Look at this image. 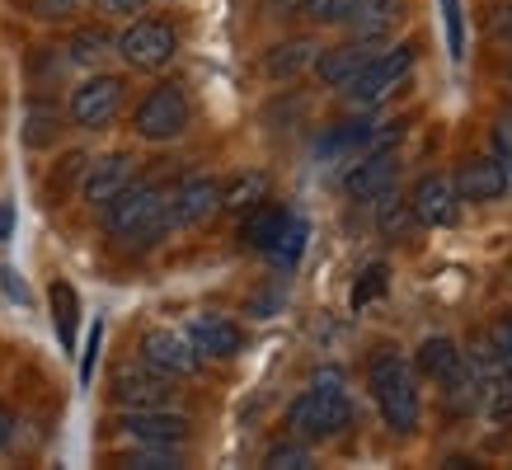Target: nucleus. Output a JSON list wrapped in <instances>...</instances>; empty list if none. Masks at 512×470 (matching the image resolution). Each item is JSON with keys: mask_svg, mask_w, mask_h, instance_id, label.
Segmentation results:
<instances>
[{"mask_svg": "<svg viewBox=\"0 0 512 470\" xmlns=\"http://www.w3.org/2000/svg\"><path fill=\"white\" fill-rule=\"evenodd\" d=\"M212 217H221V179L217 174H188L170 188V226L198 231Z\"/></svg>", "mask_w": 512, "mask_h": 470, "instance_id": "nucleus-10", "label": "nucleus"}, {"mask_svg": "<svg viewBox=\"0 0 512 470\" xmlns=\"http://www.w3.org/2000/svg\"><path fill=\"white\" fill-rule=\"evenodd\" d=\"M52 325H57V339H62V348L71 353L76 348V325H80V297H76V287L71 282H52Z\"/></svg>", "mask_w": 512, "mask_h": 470, "instance_id": "nucleus-25", "label": "nucleus"}, {"mask_svg": "<svg viewBox=\"0 0 512 470\" xmlns=\"http://www.w3.org/2000/svg\"><path fill=\"white\" fill-rule=\"evenodd\" d=\"M282 221H287V207H278V203L249 207L245 217H240V245H249V250L264 254L268 245H273V235L282 231Z\"/></svg>", "mask_w": 512, "mask_h": 470, "instance_id": "nucleus-21", "label": "nucleus"}, {"mask_svg": "<svg viewBox=\"0 0 512 470\" xmlns=\"http://www.w3.org/2000/svg\"><path fill=\"white\" fill-rule=\"evenodd\" d=\"M80 0H33V10H38V19H66L71 10H76Z\"/></svg>", "mask_w": 512, "mask_h": 470, "instance_id": "nucleus-41", "label": "nucleus"}, {"mask_svg": "<svg viewBox=\"0 0 512 470\" xmlns=\"http://www.w3.org/2000/svg\"><path fill=\"white\" fill-rule=\"evenodd\" d=\"M118 466L127 470H179L184 452L179 447H160V442H132V452L118 456Z\"/></svg>", "mask_w": 512, "mask_h": 470, "instance_id": "nucleus-29", "label": "nucleus"}, {"mask_svg": "<svg viewBox=\"0 0 512 470\" xmlns=\"http://www.w3.org/2000/svg\"><path fill=\"white\" fill-rule=\"evenodd\" d=\"M15 235V203L10 198H0V245Z\"/></svg>", "mask_w": 512, "mask_h": 470, "instance_id": "nucleus-43", "label": "nucleus"}, {"mask_svg": "<svg viewBox=\"0 0 512 470\" xmlns=\"http://www.w3.org/2000/svg\"><path fill=\"white\" fill-rule=\"evenodd\" d=\"M188 344H193V353H198L202 362L212 358V362H231L240 358V348H245V329L235 325L231 315H217V311H198V315H188Z\"/></svg>", "mask_w": 512, "mask_h": 470, "instance_id": "nucleus-12", "label": "nucleus"}, {"mask_svg": "<svg viewBox=\"0 0 512 470\" xmlns=\"http://www.w3.org/2000/svg\"><path fill=\"white\" fill-rule=\"evenodd\" d=\"M127 442H160V447H184L193 438V419L179 414L174 405L160 409H123L118 423H113Z\"/></svg>", "mask_w": 512, "mask_h": 470, "instance_id": "nucleus-9", "label": "nucleus"}, {"mask_svg": "<svg viewBox=\"0 0 512 470\" xmlns=\"http://www.w3.org/2000/svg\"><path fill=\"white\" fill-rule=\"evenodd\" d=\"M10 433H15V419H10V409H0V452H5Z\"/></svg>", "mask_w": 512, "mask_h": 470, "instance_id": "nucleus-44", "label": "nucleus"}, {"mask_svg": "<svg viewBox=\"0 0 512 470\" xmlns=\"http://www.w3.org/2000/svg\"><path fill=\"white\" fill-rule=\"evenodd\" d=\"M141 362H151L156 372L174 376V381H188V376L202 372V358L193 353L184 329H146L141 334Z\"/></svg>", "mask_w": 512, "mask_h": 470, "instance_id": "nucleus-13", "label": "nucleus"}, {"mask_svg": "<svg viewBox=\"0 0 512 470\" xmlns=\"http://www.w3.org/2000/svg\"><path fill=\"white\" fill-rule=\"evenodd\" d=\"M367 386H372V400L390 433H414L419 428V414H423L419 372H414V362L404 358L400 348H372V358H367Z\"/></svg>", "mask_w": 512, "mask_h": 470, "instance_id": "nucleus-2", "label": "nucleus"}, {"mask_svg": "<svg viewBox=\"0 0 512 470\" xmlns=\"http://www.w3.org/2000/svg\"><path fill=\"white\" fill-rule=\"evenodd\" d=\"M193 123V104H188L184 85L174 80H160L141 94V104L132 109V132L141 141H179Z\"/></svg>", "mask_w": 512, "mask_h": 470, "instance_id": "nucleus-5", "label": "nucleus"}, {"mask_svg": "<svg viewBox=\"0 0 512 470\" xmlns=\"http://www.w3.org/2000/svg\"><path fill=\"white\" fill-rule=\"evenodd\" d=\"M503 118H508V127H512V113H503Z\"/></svg>", "mask_w": 512, "mask_h": 470, "instance_id": "nucleus-45", "label": "nucleus"}, {"mask_svg": "<svg viewBox=\"0 0 512 470\" xmlns=\"http://www.w3.org/2000/svg\"><path fill=\"white\" fill-rule=\"evenodd\" d=\"M386 287H390V268H386V264L362 268V278L353 282V311H362V306H372L376 297H386Z\"/></svg>", "mask_w": 512, "mask_h": 470, "instance_id": "nucleus-33", "label": "nucleus"}, {"mask_svg": "<svg viewBox=\"0 0 512 470\" xmlns=\"http://www.w3.org/2000/svg\"><path fill=\"white\" fill-rule=\"evenodd\" d=\"M132 179H137V156H132V151H109V156H99V160H90V165H85L80 198L104 212V207H109L113 198L132 184Z\"/></svg>", "mask_w": 512, "mask_h": 470, "instance_id": "nucleus-14", "label": "nucleus"}, {"mask_svg": "<svg viewBox=\"0 0 512 470\" xmlns=\"http://www.w3.org/2000/svg\"><path fill=\"white\" fill-rule=\"evenodd\" d=\"M414 62H419V47L414 43H395L390 52H372V62L343 85V99L353 109H372V104H381L390 90H400L404 80H409Z\"/></svg>", "mask_w": 512, "mask_h": 470, "instance_id": "nucleus-6", "label": "nucleus"}, {"mask_svg": "<svg viewBox=\"0 0 512 470\" xmlns=\"http://www.w3.org/2000/svg\"><path fill=\"white\" fill-rule=\"evenodd\" d=\"M113 52H118L132 71L156 76V71H165V66L174 62V52H179V33H174L170 19L137 15V19H127V29L113 38Z\"/></svg>", "mask_w": 512, "mask_h": 470, "instance_id": "nucleus-4", "label": "nucleus"}, {"mask_svg": "<svg viewBox=\"0 0 512 470\" xmlns=\"http://www.w3.org/2000/svg\"><path fill=\"white\" fill-rule=\"evenodd\" d=\"M127 104V80L109 76V71H94L90 80H80L71 99H66V118L85 132H104V127L118 123V113Z\"/></svg>", "mask_w": 512, "mask_h": 470, "instance_id": "nucleus-7", "label": "nucleus"}, {"mask_svg": "<svg viewBox=\"0 0 512 470\" xmlns=\"http://www.w3.org/2000/svg\"><path fill=\"white\" fill-rule=\"evenodd\" d=\"M466 367V353H461V344L456 339H447V334H437V339H423L419 353H414V372L423 376V381H447L451 372H461Z\"/></svg>", "mask_w": 512, "mask_h": 470, "instance_id": "nucleus-18", "label": "nucleus"}, {"mask_svg": "<svg viewBox=\"0 0 512 470\" xmlns=\"http://www.w3.org/2000/svg\"><path fill=\"white\" fill-rule=\"evenodd\" d=\"M442 24H447L451 62H466V19H461V0H442Z\"/></svg>", "mask_w": 512, "mask_h": 470, "instance_id": "nucleus-34", "label": "nucleus"}, {"mask_svg": "<svg viewBox=\"0 0 512 470\" xmlns=\"http://www.w3.org/2000/svg\"><path fill=\"white\" fill-rule=\"evenodd\" d=\"M456 188H451L447 174H423L419 184L409 188V207H414V217L419 226H451L456 221Z\"/></svg>", "mask_w": 512, "mask_h": 470, "instance_id": "nucleus-17", "label": "nucleus"}, {"mask_svg": "<svg viewBox=\"0 0 512 470\" xmlns=\"http://www.w3.org/2000/svg\"><path fill=\"white\" fill-rule=\"evenodd\" d=\"M99 344H104V320L90 325V339H85V353H80V381L90 386L94 381V362H99Z\"/></svg>", "mask_w": 512, "mask_h": 470, "instance_id": "nucleus-37", "label": "nucleus"}, {"mask_svg": "<svg viewBox=\"0 0 512 470\" xmlns=\"http://www.w3.org/2000/svg\"><path fill=\"white\" fill-rule=\"evenodd\" d=\"M480 395H484V386H480V376L470 372V367H461V372H451L447 381H442V409L447 414H470V409H480Z\"/></svg>", "mask_w": 512, "mask_h": 470, "instance_id": "nucleus-27", "label": "nucleus"}, {"mask_svg": "<svg viewBox=\"0 0 512 470\" xmlns=\"http://www.w3.org/2000/svg\"><path fill=\"white\" fill-rule=\"evenodd\" d=\"M109 395L118 409H160V405H174V376L156 372L151 362H123L113 367V381H109Z\"/></svg>", "mask_w": 512, "mask_h": 470, "instance_id": "nucleus-8", "label": "nucleus"}, {"mask_svg": "<svg viewBox=\"0 0 512 470\" xmlns=\"http://www.w3.org/2000/svg\"><path fill=\"white\" fill-rule=\"evenodd\" d=\"M315 52H320V47H315L311 38H287V43L264 52V76L268 80H292L296 71H306V66L315 62Z\"/></svg>", "mask_w": 512, "mask_h": 470, "instance_id": "nucleus-20", "label": "nucleus"}, {"mask_svg": "<svg viewBox=\"0 0 512 470\" xmlns=\"http://www.w3.org/2000/svg\"><path fill=\"white\" fill-rule=\"evenodd\" d=\"M489 151H494V160L503 165V174H508V193H512V127L508 118H498L494 132H489Z\"/></svg>", "mask_w": 512, "mask_h": 470, "instance_id": "nucleus-36", "label": "nucleus"}, {"mask_svg": "<svg viewBox=\"0 0 512 470\" xmlns=\"http://www.w3.org/2000/svg\"><path fill=\"white\" fill-rule=\"evenodd\" d=\"M259 203H268V174L264 170H245L240 179L221 184V212L245 217L249 207H259Z\"/></svg>", "mask_w": 512, "mask_h": 470, "instance_id": "nucleus-23", "label": "nucleus"}, {"mask_svg": "<svg viewBox=\"0 0 512 470\" xmlns=\"http://www.w3.org/2000/svg\"><path fill=\"white\" fill-rule=\"evenodd\" d=\"M62 123H66V113L52 99H29V109H24V146L29 151L52 146V141L62 137Z\"/></svg>", "mask_w": 512, "mask_h": 470, "instance_id": "nucleus-19", "label": "nucleus"}, {"mask_svg": "<svg viewBox=\"0 0 512 470\" xmlns=\"http://www.w3.org/2000/svg\"><path fill=\"white\" fill-rule=\"evenodd\" d=\"M395 184H400V156L390 146H372V151L353 156V170L343 174V193L353 203H376Z\"/></svg>", "mask_w": 512, "mask_h": 470, "instance_id": "nucleus-11", "label": "nucleus"}, {"mask_svg": "<svg viewBox=\"0 0 512 470\" xmlns=\"http://www.w3.org/2000/svg\"><path fill=\"white\" fill-rule=\"evenodd\" d=\"M146 5L151 0H94V10L104 19H137V15H146Z\"/></svg>", "mask_w": 512, "mask_h": 470, "instance_id": "nucleus-38", "label": "nucleus"}, {"mask_svg": "<svg viewBox=\"0 0 512 470\" xmlns=\"http://www.w3.org/2000/svg\"><path fill=\"white\" fill-rule=\"evenodd\" d=\"M451 188H456L461 203H494V198L508 193V174H503V165L494 156H475L451 174Z\"/></svg>", "mask_w": 512, "mask_h": 470, "instance_id": "nucleus-16", "label": "nucleus"}, {"mask_svg": "<svg viewBox=\"0 0 512 470\" xmlns=\"http://www.w3.org/2000/svg\"><path fill=\"white\" fill-rule=\"evenodd\" d=\"M85 165H90V156L85 151H71V156H62V165L52 170V179H47V193L52 198H66L71 188H80V179H85Z\"/></svg>", "mask_w": 512, "mask_h": 470, "instance_id": "nucleus-31", "label": "nucleus"}, {"mask_svg": "<svg viewBox=\"0 0 512 470\" xmlns=\"http://www.w3.org/2000/svg\"><path fill=\"white\" fill-rule=\"evenodd\" d=\"M395 15H400V0H362L357 15L348 19V29H353V38L381 43V38L390 33V24H395Z\"/></svg>", "mask_w": 512, "mask_h": 470, "instance_id": "nucleus-24", "label": "nucleus"}, {"mask_svg": "<svg viewBox=\"0 0 512 470\" xmlns=\"http://www.w3.org/2000/svg\"><path fill=\"white\" fill-rule=\"evenodd\" d=\"M0 287H5V297H10V301H19V306L29 301V287L19 282V273H15V268H0Z\"/></svg>", "mask_w": 512, "mask_h": 470, "instance_id": "nucleus-42", "label": "nucleus"}, {"mask_svg": "<svg viewBox=\"0 0 512 470\" xmlns=\"http://www.w3.org/2000/svg\"><path fill=\"white\" fill-rule=\"evenodd\" d=\"M357 5H362V0H325V15H320V24H348V19L357 15Z\"/></svg>", "mask_w": 512, "mask_h": 470, "instance_id": "nucleus-40", "label": "nucleus"}, {"mask_svg": "<svg viewBox=\"0 0 512 470\" xmlns=\"http://www.w3.org/2000/svg\"><path fill=\"white\" fill-rule=\"evenodd\" d=\"M306 240H311V226L296 217V212H287V221H282V231L273 235V245H268V259L278 268H296V259L306 254Z\"/></svg>", "mask_w": 512, "mask_h": 470, "instance_id": "nucleus-26", "label": "nucleus"}, {"mask_svg": "<svg viewBox=\"0 0 512 470\" xmlns=\"http://www.w3.org/2000/svg\"><path fill=\"white\" fill-rule=\"evenodd\" d=\"M372 47L376 43H367V38H348V43H339V47H320V52H315V62H311V71L320 76V85L343 90L362 66L372 62Z\"/></svg>", "mask_w": 512, "mask_h": 470, "instance_id": "nucleus-15", "label": "nucleus"}, {"mask_svg": "<svg viewBox=\"0 0 512 470\" xmlns=\"http://www.w3.org/2000/svg\"><path fill=\"white\" fill-rule=\"evenodd\" d=\"M484 33H489V43L498 52H512V5H494L489 19H484Z\"/></svg>", "mask_w": 512, "mask_h": 470, "instance_id": "nucleus-35", "label": "nucleus"}, {"mask_svg": "<svg viewBox=\"0 0 512 470\" xmlns=\"http://www.w3.org/2000/svg\"><path fill=\"white\" fill-rule=\"evenodd\" d=\"M311 461H315V456H311V442H301V438L278 442V447H268V456H264L268 470H306Z\"/></svg>", "mask_w": 512, "mask_h": 470, "instance_id": "nucleus-32", "label": "nucleus"}, {"mask_svg": "<svg viewBox=\"0 0 512 470\" xmlns=\"http://www.w3.org/2000/svg\"><path fill=\"white\" fill-rule=\"evenodd\" d=\"M104 231L123 250H151L170 231V184L160 179H132V184L104 207Z\"/></svg>", "mask_w": 512, "mask_h": 470, "instance_id": "nucleus-1", "label": "nucleus"}, {"mask_svg": "<svg viewBox=\"0 0 512 470\" xmlns=\"http://www.w3.org/2000/svg\"><path fill=\"white\" fill-rule=\"evenodd\" d=\"M348 423H353V400H348L343 372H334V367L315 372L311 386L287 405V428H292V438H301V442L339 438Z\"/></svg>", "mask_w": 512, "mask_h": 470, "instance_id": "nucleus-3", "label": "nucleus"}, {"mask_svg": "<svg viewBox=\"0 0 512 470\" xmlns=\"http://www.w3.org/2000/svg\"><path fill=\"white\" fill-rule=\"evenodd\" d=\"M113 52V33L104 24H90V29H76V38L66 43V62L76 66H99Z\"/></svg>", "mask_w": 512, "mask_h": 470, "instance_id": "nucleus-28", "label": "nucleus"}, {"mask_svg": "<svg viewBox=\"0 0 512 470\" xmlns=\"http://www.w3.org/2000/svg\"><path fill=\"white\" fill-rule=\"evenodd\" d=\"M480 405H484V414H489L494 423L512 419V367H508V372H498L494 381H484Z\"/></svg>", "mask_w": 512, "mask_h": 470, "instance_id": "nucleus-30", "label": "nucleus"}, {"mask_svg": "<svg viewBox=\"0 0 512 470\" xmlns=\"http://www.w3.org/2000/svg\"><path fill=\"white\" fill-rule=\"evenodd\" d=\"M489 339H494V348L503 353V362L512 367V315H498L494 325H489Z\"/></svg>", "mask_w": 512, "mask_h": 470, "instance_id": "nucleus-39", "label": "nucleus"}, {"mask_svg": "<svg viewBox=\"0 0 512 470\" xmlns=\"http://www.w3.org/2000/svg\"><path fill=\"white\" fill-rule=\"evenodd\" d=\"M376 231L386 235V240H409V235L419 231V217H414L409 198H400L395 188L376 198Z\"/></svg>", "mask_w": 512, "mask_h": 470, "instance_id": "nucleus-22", "label": "nucleus"}]
</instances>
